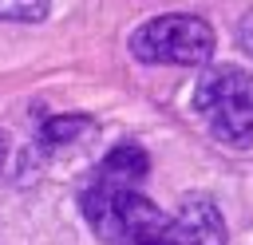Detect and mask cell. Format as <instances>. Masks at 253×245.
I'll use <instances>...</instances> for the list:
<instances>
[{"instance_id": "6da1fadb", "label": "cell", "mask_w": 253, "mask_h": 245, "mask_svg": "<svg viewBox=\"0 0 253 245\" xmlns=\"http://www.w3.org/2000/svg\"><path fill=\"white\" fill-rule=\"evenodd\" d=\"M79 209L107 245H182L174 217L162 213L134 182H115L95 170V178L79 190Z\"/></svg>"}, {"instance_id": "7a4b0ae2", "label": "cell", "mask_w": 253, "mask_h": 245, "mask_svg": "<svg viewBox=\"0 0 253 245\" xmlns=\"http://www.w3.org/2000/svg\"><path fill=\"white\" fill-rule=\"evenodd\" d=\"M194 107L210 134L225 146L253 142V75L241 67H210L194 87Z\"/></svg>"}, {"instance_id": "3957f363", "label": "cell", "mask_w": 253, "mask_h": 245, "mask_svg": "<svg viewBox=\"0 0 253 245\" xmlns=\"http://www.w3.org/2000/svg\"><path fill=\"white\" fill-rule=\"evenodd\" d=\"M130 55L138 63H170V67H202L213 55V28L202 16L174 12L154 16L130 36Z\"/></svg>"}, {"instance_id": "277c9868", "label": "cell", "mask_w": 253, "mask_h": 245, "mask_svg": "<svg viewBox=\"0 0 253 245\" xmlns=\"http://www.w3.org/2000/svg\"><path fill=\"white\" fill-rule=\"evenodd\" d=\"M182 245H225V221L221 209L206 194H186L182 205L170 213Z\"/></svg>"}, {"instance_id": "5b68a950", "label": "cell", "mask_w": 253, "mask_h": 245, "mask_svg": "<svg viewBox=\"0 0 253 245\" xmlns=\"http://www.w3.org/2000/svg\"><path fill=\"white\" fill-rule=\"evenodd\" d=\"M146 170H150V158H146V150H142L138 142H119V146L99 162V174H107V178H115V182H134V186L146 182Z\"/></svg>"}, {"instance_id": "8992f818", "label": "cell", "mask_w": 253, "mask_h": 245, "mask_svg": "<svg viewBox=\"0 0 253 245\" xmlns=\"http://www.w3.org/2000/svg\"><path fill=\"white\" fill-rule=\"evenodd\" d=\"M95 130V122L87 119V115H55V119H47L43 126H40V150H63V146H75V142H83L87 134Z\"/></svg>"}, {"instance_id": "52a82bcc", "label": "cell", "mask_w": 253, "mask_h": 245, "mask_svg": "<svg viewBox=\"0 0 253 245\" xmlns=\"http://www.w3.org/2000/svg\"><path fill=\"white\" fill-rule=\"evenodd\" d=\"M51 0H0V20L4 24H40L47 20Z\"/></svg>"}, {"instance_id": "ba28073f", "label": "cell", "mask_w": 253, "mask_h": 245, "mask_svg": "<svg viewBox=\"0 0 253 245\" xmlns=\"http://www.w3.org/2000/svg\"><path fill=\"white\" fill-rule=\"evenodd\" d=\"M237 40H241V47L253 55V8L241 16V24H237Z\"/></svg>"}, {"instance_id": "9c48e42d", "label": "cell", "mask_w": 253, "mask_h": 245, "mask_svg": "<svg viewBox=\"0 0 253 245\" xmlns=\"http://www.w3.org/2000/svg\"><path fill=\"white\" fill-rule=\"evenodd\" d=\"M4 166H8V134L0 130V170H4Z\"/></svg>"}]
</instances>
